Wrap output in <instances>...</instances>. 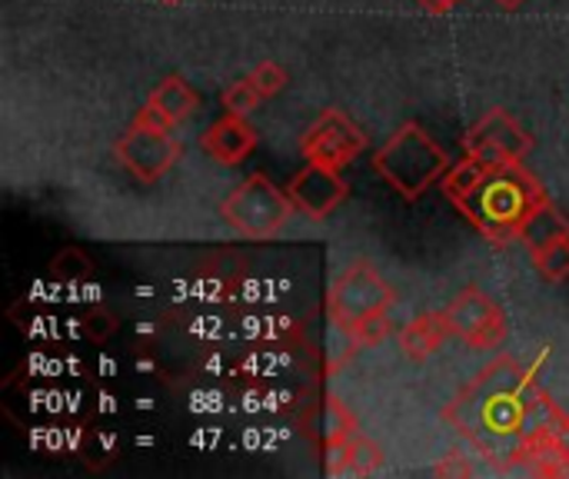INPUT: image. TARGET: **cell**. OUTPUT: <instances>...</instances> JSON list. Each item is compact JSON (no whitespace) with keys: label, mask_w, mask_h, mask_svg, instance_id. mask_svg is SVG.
<instances>
[{"label":"cell","mask_w":569,"mask_h":479,"mask_svg":"<svg viewBox=\"0 0 569 479\" xmlns=\"http://www.w3.org/2000/svg\"><path fill=\"white\" fill-rule=\"evenodd\" d=\"M550 203V193L543 183L523 167L507 163L493 167L487 180L470 193V200L460 207V213L497 247L517 243L527 233V223L537 217V210Z\"/></svg>","instance_id":"6da1fadb"},{"label":"cell","mask_w":569,"mask_h":479,"mask_svg":"<svg viewBox=\"0 0 569 479\" xmlns=\"http://www.w3.org/2000/svg\"><path fill=\"white\" fill-rule=\"evenodd\" d=\"M513 360H503V377H497L500 363L487 367L483 377L457 403V410H473L477 427L493 437H523L537 423V410L547 400V393L537 390L530 370H517L513 380H507Z\"/></svg>","instance_id":"7a4b0ae2"},{"label":"cell","mask_w":569,"mask_h":479,"mask_svg":"<svg viewBox=\"0 0 569 479\" xmlns=\"http://www.w3.org/2000/svg\"><path fill=\"white\" fill-rule=\"evenodd\" d=\"M373 170L403 200H420L437 180L447 177L450 157L420 123L410 120L373 153Z\"/></svg>","instance_id":"3957f363"},{"label":"cell","mask_w":569,"mask_h":479,"mask_svg":"<svg viewBox=\"0 0 569 479\" xmlns=\"http://www.w3.org/2000/svg\"><path fill=\"white\" fill-rule=\"evenodd\" d=\"M293 213H297V207L287 197V190H277L270 183V177H263V173H250L220 203L223 223L233 233H240L243 240H273L290 223Z\"/></svg>","instance_id":"277c9868"},{"label":"cell","mask_w":569,"mask_h":479,"mask_svg":"<svg viewBox=\"0 0 569 479\" xmlns=\"http://www.w3.org/2000/svg\"><path fill=\"white\" fill-rule=\"evenodd\" d=\"M390 307H393V287L367 260L347 263L327 293V313L343 333H350L353 327H360L377 313H387Z\"/></svg>","instance_id":"5b68a950"},{"label":"cell","mask_w":569,"mask_h":479,"mask_svg":"<svg viewBox=\"0 0 569 479\" xmlns=\"http://www.w3.org/2000/svg\"><path fill=\"white\" fill-rule=\"evenodd\" d=\"M180 153L183 147L167 127H153L140 120H133V127L113 143V157L140 183H157L160 177H167L173 163L180 160Z\"/></svg>","instance_id":"8992f818"},{"label":"cell","mask_w":569,"mask_h":479,"mask_svg":"<svg viewBox=\"0 0 569 479\" xmlns=\"http://www.w3.org/2000/svg\"><path fill=\"white\" fill-rule=\"evenodd\" d=\"M443 313L450 320V333L463 340L470 350H497L507 340L510 323H507L503 307L477 287H467L463 293H457Z\"/></svg>","instance_id":"52a82bcc"},{"label":"cell","mask_w":569,"mask_h":479,"mask_svg":"<svg viewBox=\"0 0 569 479\" xmlns=\"http://www.w3.org/2000/svg\"><path fill=\"white\" fill-rule=\"evenodd\" d=\"M463 150L467 157H477L487 167H507L527 160V153L533 150V137L507 110H490L467 130Z\"/></svg>","instance_id":"ba28073f"},{"label":"cell","mask_w":569,"mask_h":479,"mask_svg":"<svg viewBox=\"0 0 569 479\" xmlns=\"http://www.w3.org/2000/svg\"><path fill=\"white\" fill-rule=\"evenodd\" d=\"M303 157L313 160V163H323V167H333V170H343L347 163H353L363 150H367V133L337 107L323 110L310 130L303 133V143H300Z\"/></svg>","instance_id":"9c48e42d"},{"label":"cell","mask_w":569,"mask_h":479,"mask_svg":"<svg viewBox=\"0 0 569 479\" xmlns=\"http://www.w3.org/2000/svg\"><path fill=\"white\" fill-rule=\"evenodd\" d=\"M347 193H350V187L340 177V170L313 163V160H307L287 183V197L293 200L297 213H303L310 220H327L347 200Z\"/></svg>","instance_id":"30bf717a"},{"label":"cell","mask_w":569,"mask_h":479,"mask_svg":"<svg viewBox=\"0 0 569 479\" xmlns=\"http://www.w3.org/2000/svg\"><path fill=\"white\" fill-rule=\"evenodd\" d=\"M513 467L533 477H569V443L560 427H533L513 450Z\"/></svg>","instance_id":"8fae6325"},{"label":"cell","mask_w":569,"mask_h":479,"mask_svg":"<svg viewBox=\"0 0 569 479\" xmlns=\"http://www.w3.org/2000/svg\"><path fill=\"white\" fill-rule=\"evenodd\" d=\"M200 150L223 163V167H237L240 160H247L257 150V130L247 123V117L240 113H227L217 123H210L200 137Z\"/></svg>","instance_id":"7c38bea8"},{"label":"cell","mask_w":569,"mask_h":479,"mask_svg":"<svg viewBox=\"0 0 569 479\" xmlns=\"http://www.w3.org/2000/svg\"><path fill=\"white\" fill-rule=\"evenodd\" d=\"M450 333V320L447 313H423V317H413L403 330H400V350L407 360H430L443 350Z\"/></svg>","instance_id":"4fadbf2b"},{"label":"cell","mask_w":569,"mask_h":479,"mask_svg":"<svg viewBox=\"0 0 569 479\" xmlns=\"http://www.w3.org/2000/svg\"><path fill=\"white\" fill-rule=\"evenodd\" d=\"M147 107H153L170 127H177V123H183L187 117L197 113L200 97H197V90H193L180 73H170V77H163V80L150 90Z\"/></svg>","instance_id":"5bb4252c"},{"label":"cell","mask_w":569,"mask_h":479,"mask_svg":"<svg viewBox=\"0 0 569 479\" xmlns=\"http://www.w3.org/2000/svg\"><path fill=\"white\" fill-rule=\"evenodd\" d=\"M493 167H487L483 160H477V157H463L460 163H453L450 170H447V177L440 180V187H443V197L460 210L467 200H470V193L487 180V173H490Z\"/></svg>","instance_id":"9a60e30c"},{"label":"cell","mask_w":569,"mask_h":479,"mask_svg":"<svg viewBox=\"0 0 569 479\" xmlns=\"http://www.w3.org/2000/svg\"><path fill=\"white\" fill-rule=\"evenodd\" d=\"M530 260L537 267V273L547 283H567L569 280V230L543 240L540 247L530 250Z\"/></svg>","instance_id":"2e32d148"},{"label":"cell","mask_w":569,"mask_h":479,"mask_svg":"<svg viewBox=\"0 0 569 479\" xmlns=\"http://www.w3.org/2000/svg\"><path fill=\"white\" fill-rule=\"evenodd\" d=\"M563 230H569V223L563 220V213L553 207V200H550V203H543V207L537 210V217L527 223L523 243H530V250H533V247H540L543 240H550V237H557V233H563Z\"/></svg>","instance_id":"e0dca14e"},{"label":"cell","mask_w":569,"mask_h":479,"mask_svg":"<svg viewBox=\"0 0 569 479\" xmlns=\"http://www.w3.org/2000/svg\"><path fill=\"white\" fill-rule=\"evenodd\" d=\"M247 77H250V83L260 90V97H263V100H270V97L283 93V87L290 83L287 70H283L277 60H263V63H257Z\"/></svg>","instance_id":"ac0fdd59"},{"label":"cell","mask_w":569,"mask_h":479,"mask_svg":"<svg viewBox=\"0 0 569 479\" xmlns=\"http://www.w3.org/2000/svg\"><path fill=\"white\" fill-rule=\"evenodd\" d=\"M260 100H263V97H260V90L250 83V77H240V80H233V83L223 90V107H227V113L247 117L250 110H257Z\"/></svg>","instance_id":"d6986e66"},{"label":"cell","mask_w":569,"mask_h":479,"mask_svg":"<svg viewBox=\"0 0 569 479\" xmlns=\"http://www.w3.org/2000/svg\"><path fill=\"white\" fill-rule=\"evenodd\" d=\"M390 333H393V323H390V317H387V313H377V317L363 320L360 327H353L347 337L353 340V347H380V343H383Z\"/></svg>","instance_id":"ffe728a7"},{"label":"cell","mask_w":569,"mask_h":479,"mask_svg":"<svg viewBox=\"0 0 569 479\" xmlns=\"http://www.w3.org/2000/svg\"><path fill=\"white\" fill-rule=\"evenodd\" d=\"M353 433H357V423H353L350 410H347L340 400H333V397H330V403H327V443L350 440Z\"/></svg>","instance_id":"44dd1931"},{"label":"cell","mask_w":569,"mask_h":479,"mask_svg":"<svg viewBox=\"0 0 569 479\" xmlns=\"http://www.w3.org/2000/svg\"><path fill=\"white\" fill-rule=\"evenodd\" d=\"M433 477H460V479H467V477H473V467L460 457V453H450V457H443L433 470H430Z\"/></svg>","instance_id":"7402d4cb"},{"label":"cell","mask_w":569,"mask_h":479,"mask_svg":"<svg viewBox=\"0 0 569 479\" xmlns=\"http://www.w3.org/2000/svg\"><path fill=\"white\" fill-rule=\"evenodd\" d=\"M430 17H443V13H450L460 0H417Z\"/></svg>","instance_id":"603a6c76"},{"label":"cell","mask_w":569,"mask_h":479,"mask_svg":"<svg viewBox=\"0 0 569 479\" xmlns=\"http://www.w3.org/2000/svg\"><path fill=\"white\" fill-rule=\"evenodd\" d=\"M497 3H500L503 10H517V7H523L527 0H497Z\"/></svg>","instance_id":"cb8c5ba5"},{"label":"cell","mask_w":569,"mask_h":479,"mask_svg":"<svg viewBox=\"0 0 569 479\" xmlns=\"http://www.w3.org/2000/svg\"><path fill=\"white\" fill-rule=\"evenodd\" d=\"M160 3H180V0H160Z\"/></svg>","instance_id":"d4e9b609"}]
</instances>
